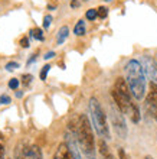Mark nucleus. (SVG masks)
I'll return each mask as SVG.
<instances>
[{"mask_svg": "<svg viewBox=\"0 0 157 159\" xmlns=\"http://www.w3.org/2000/svg\"><path fill=\"white\" fill-rule=\"evenodd\" d=\"M112 100H114V104L118 107V109L123 111V113H128L130 111V106H131V98L125 97L124 94H121L120 91H117L116 88H112L111 91Z\"/></svg>", "mask_w": 157, "mask_h": 159, "instance_id": "8", "label": "nucleus"}, {"mask_svg": "<svg viewBox=\"0 0 157 159\" xmlns=\"http://www.w3.org/2000/svg\"><path fill=\"white\" fill-rule=\"evenodd\" d=\"M118 156H120V159H130V156L125 153V151L123 149V148H120V149H118Z\"/></svg>", "mask_w": 157, "mask_h": 159, "instance_id": "24", "label": "nucleus"}, {"mask_svg": "<svg viewBox=\"0 0 157 159\" xmlns=\"http://www.w3.org/2000/svg\"><path fill=\"white\" fill-rule=\"evenodd\" d=\"M69 130H72L76 136L79 149L82 152L84 159H95V140L92 133V126L85 114L76 116L69 121Z\"/></svg>", "mask_w": 157, "mask_h": 159, "instance_id": "1", "label": "nucleus"}, {"mask_svg": "<svg viewBox=\"0 0 157 159\" xmlns=\"http://www.w3.org/2000/svg\"><path fill=\"white\" fill-rule=\"evenodd\" d=\"M65 143H66V146H68V149H69L72 158L74 159H84L82 152L79 149L78 140H76V136H75V133L69 129H68V132H66V134H65Z\"/></svg>", "mask_w": 157, "mask_h": 159, "instance_id": "7", "label": "nucleus"}, {"mask_svg": "<svg viewBox=\"0 0 157 159\" xmlns=\"http://www.w3.org/2000/svg\"><path fill=\"white\" fill-rule=\"evenodd\" d=\"M114 88H116L117 91H120L121 94H124L125 97H128V98H131V90H130V87H128L127 80H124L123 77H118V78L116 80Z\"/></svg>", "mask_w": 157, "mask_h": 159, "instance_id": "9", "label": "nucleus"}, {"mask_svg": "<svg viewBox=\"0 0 157 159\" xmlns=\"http://www.w3.org/2000/svg\"><path fill=\"white\" fill-rule=\"evenodd\" d=\"M85 32H87L85 22H84V20H78V22H76V25H75V28H74V34L76 35V36H82V35H85Z\"/></svg>", "mask_w": 157, "mask_h": 159, "instance_id": "15", "label": "nucleus"}, {"mask_svg": "<svg viewBox=\"0 0 157 159\" xmlns=\"http://www.w3.org/2000/svg\"><path fill=\"white\" fill-rule=\"evenodd\" d=\"M50 23H52V16H50V15H46V16L43 17V28L48 29L50 26Z\"/></svg>", "mask_w": 157, "mask_h": 159, "instance_id": "19", "label": "nucleus"}, {"mask_svg": "<svg viewBox=\"0 0 157 159\" xmlns=\"http://www.w3.org/2000/svg\"><path fill=\"white\" fill-rule=\"evenodd\" d=\"M78 6H79L78 0H72V2H71V7H78Z\"/></svg>", "mask_w": 157, "mask_h": 159, "instance_id": "29", "label": "nucleus"}, {"mask_svg": "<svg viewBox=\"0 0 157 159\" xmlns=\"http://www.w3.org/2000/svg\"><path fill=\"white\" fill-rule=\"evenodd\" d=\"M144 159H153V158H151V156H146Z\"/></svg>", "mask_w": 157, "mask_h": 159, "instance_id": "31", "label": "nucleus"}, {"mask_svg": "<svg viewBox=\"0 0 157 159\" xmlns=\"http://www.w3.org/2000/svg\"><path fill=\"white\" fill-rule=\"evenodd\" d=\"M125 74H127V83L131 90V94L136 100H141L146 93V74L141 67L140 61L131 59L125 65Z\"/></svg>", "mask_w": 157, "mask_h": 159, "instance_id": "2", "label": "nucleus"}, {"mask_svg": "<svg viewBox=\"0 0 157 159\" xmlns=\"http://www.w3.org/2000/svg\"><path fill=\"white\" fill-rule=\"evenodd\" d=\"M54 159H74L72 155H71L69 149H68V146H66V143H61L59 145L54 155Z\"/></svg>", "mask_w": 157, "mask_h": 159, "instance_id": "10", "label": "nucleus"}, {"mask_svg": "<svg viewBox=\"0 0 157 159\" xmlns=\"http://www.w3.org/2000/svg\"><path fill=\"white\" fill-rule=\"evenodd\" d=\"M128 114H130V117H131V121H133V123H138V121H140V119H141L140 110H138V106H137L136 103H131Z\"/></svg>", "mask_w": 157, "mask_h": 159, "instance_id": "13", "label": "nucleus"}, {"mask_svg": "<svg viewBox=\"0 0 157 159\" xmlns=\"http://www.w3.org/2000/svg\"><path fill=\"white\" fill-rule=\"evenodd\" d=\"M4 155V145H3V140L0 139V159H3Z\"/></svg>", "mask_w": 157, "mask_h": 159, "instance_id": "27", "label": "nucleus"}, {"mask_svg": "<svg viewBox=\"0 0 157 159\" xmlns=\"http://www.w3.org/2000/svg\"><path fill=\"white\" fill-rule=\"evenodd\" d=\"M68 35H69V29H68V26H62L58 32V38H56V43L58 45H62L63 42L66 41L68 38Z\"/></svg>", "mask_w": 157, "mask_h": 159, "instance_id": "14", "label": "nucleus"}, {"mask_svg": "<svg viewBox=\"0 0 157 159\" xmlns=\"http://www.w3.org/2000/svg\"><path fill=\"white\" fill-rule=\"evenodd\" d=\"M20 46H22V48H29V39H28V38H22L20 39Z\"/></svg>", "mask_w": 157, "mask_h": 159, "instance_id": "26", "label": "nucleus"}, {"mask_svg": "<svg viewBox=\"0 0 157 159\" xmlns=\"http://www.w3.org/2000/svg\"><path fill=\"white\" fill-rule=\"evenodd\" d=\"M10 97L9 96H2L0 97V104H9V103H10Z\"/></svg>", "mask_w": 157, "mask_h": 159, "instance_id": "25", "label": "nucleus"}, {"mask_svg": "<svg viewBox=\"0 0 157 159\" xmlns=\"http://www.w3.org/2000/svg\"><path fill=\"white\" fill-rule=\"evenodd\" d=\"M105 2H111V0H105Z\"/></svg>", "mask_w": 157, "mask_h": 159, "instance_id": "32", "label": "nucleus"}, {"mask_svg": "<svg viewBox=\"0 0 157 159\" xmlns=\"http://www.w3.org/2000/svg\"><path fill=\"white\" fill-rule=\"evenodd\" d=\"M140 64L144 70V74L149 77L150 83L157 84V64L154 62V59L149 55H144V57H141Z\"/></svg>", "mask_w": 157, "mask_h": 159, "instance_id": "5", "label": "nucleus"}, {"mask_svg": "<svg viewBox=\"0 0 157 159\" xmlns=\"http://www.w3.org/2000/svg\"><path fill=\"white\" fill-rule=\"evenodd\" d=\"M30 34H32V36L36 39V41H41L42 42L43 39H45V36H43V32H42L41 29H37V28H36V29H32V30H30Z\"/></svg>", "mask_w": 157, "mask_h": 159, "instance_id": "16", "label": "nucleus"}, {"mask_svg": "<svg viewBox=\"0 0 157 159\" xmlns=\"http://www.w3.org/2000/svg\"><path fill=\"white\" fill-rule=\"evenodd\" d=\"M49 70H50V65H45V67L42 68V71H41V80H46V75H48Z\"/></svg>", "mask_w": 157, "mask_h": 159, "instance_id": "21", "label": "nucleus"}, {"mask_svg": "<svg viewBox=\"0 0 157 159\" xmlns=\"http://www.w3.org/2000/svg\"><path fill=\"white\" fill-rule=\"evenodd\" d=\"M97 12H98V17H99V19H105V17L108 16V9L104 7V6H101V7L97 9Z\"/></svg>", "mask_w": 157, "mask_h": 159, "instance_id": "18", "label": "nucleus"}, {"mask_svg": "<svg viewBox=\"0 0 157 159\" xmlns=\"http://www.w3.org/2000/svg\"><path fill=\"white\" fill-rule=\"evenodd\" d=\"M98 149H99V153L102 155L104 159H112L111 151H110V148H108V145L105 143L104 139H101V140L98 142Z\"/></svg>", "mask_w": 157, "mask_h": 159, "instance_id": "12", "label": "nucleus"}, {"mask_svg": "<svg viewBox=\"0 0 157 159\" xmlns=\"http://www.w3.org/2000/svg\"><path fill=\"white\" fill-rule=\"evenodd\" d=\"M32 78H33V77L30 75V74H26V75L22 77V80H23V81H22V83H23V85H25V87H28V85L32 83Z\"/></svg>", "mask_w": 157, "mask_h": 159, "instance_id": "20", "label": "nucleus"}, {"mask_svg": "<svg viewBox=\"0 0 157 159\" xmlns=\"http://www.w3.org/2000/svg\"><path fill=\"white\" fill-rule=\"evenodd\" d=\"M85 16H87L88 20H95V19L98 17V12H97V9H89Z\"/></svg>", "mask_w": 157, "mask_h": 159, "instance_id": "17", "label": "nucleus"}, {"mask_svg": "<svg viewBox=\"0 0 157 159\" xmlns=\"http://www.w3.org/2000/svg\"><path fill=\"white\" fill-rule=\"evenodd\" d=\"M16 68H19V64L17 62H9L7 65H6V70H7V71H13V70H16Z\"/></svg>", "mask_w": 157, "mask_h": 159, "instance_id": "23", "label": "nucleus"}, {"mask_svg": "<svg viewBox=\"0 0 157 159\" xmlns=\"http://www.w3.org/2000/svg\"><path fill=\"white\" fill-rule=\"evenodd\" d=\"M89 114H91L92 126H94L95 132L98 133L99 138H102L104 140L111 139L105 111L102 110V107H101V104H99V101L97 100L95 97H91V98H89Z\"/></svg>", "mask_w": 157, "mask_h": 159, "instance_id": "3", "label": "nucleus"}, {"mask_svg": "<svg viewBox=\"0 0 157 159\" xmlns=\"http://www.w3.org/2000/svg\"><path fill=\"white\" fill-rule=\"evenodd\" d=\"M146 109L157 121V84L150 83V91L146 97Z\"/></svg>", "mask_w": 157, "mask_h": 159, "instance_id": "6", "label": "nucleus"}, {"mask_svg": "<svg viewBox=\"0 0 157 159\" xmlns=\"http://www.w3.org/2000/svg\"><path fill=\"white\" fill-rule=\"evenodd\" d=\"M54 57H55V52H54V51H50V52H48V54H46V55H45V57H43V58H45V59H46V61H48V59H50V58H54Z\"/></svg>", "mask_w": 157, "mask_h": 159, "instance_id": "28", "label": "nucleus"}, {"mask_svg": "<svg viewBox=\"0 0 157 159\" xmlns=\"http://www.w3.org/2000/svg\"><path fill=\"white\" fill-rule=\"evenodd\" d=\"M22 159H42V151L39 146H30L26 149Z\"/></svg>", "mask_w": 157, "mask_h": 159, "instance_id": "11", "label": "nucleus"}, {"mask_svg": "<svg viewBox=\"0 0 157 159\" xmlns=\"http://www.w3.org/2000/svg\"><path fill=\"white\" fill-rule=\"evenodd\" d=\"M17 87H19V80L12 78L10 81H9V88H12V90H16Z\"/></svg>", "mask_w": 157, "mask_h": 159, "instance_id": "22", "label": "nucleus"}, {"mask_svg": "<svg viewBox=\"0 0 157 159\" xmlns=\"http://www.w3.org/2000/svg\"><path fill=\"white\" fill-rule=\"evenodd\" d=\"M110 117H111V123H112V127L116 130V133L118 138L121 139H125L127 138V125H125V120H124V116H123V111H121L116 104L111 106L110 109Z\"/></svg>", "mask_w": 157, "mask_h": 159, "instance_id": "4", "label": "nucleus"}, {"mask_svg": "<svg viewBox=\"0 0 157 159\" xmlns=\"http://www.w3.org/2000/svg\"><path fill=\"white\" fill-rule=\"evenodd\" d=\"M35 57H36V55H32V58H30V59H29V64H32V62H33V61H35Z\"/></svg>", "mask_w": 157, "mask_h": 159, "instance_id": "30", "label": "nucleus"}]
</instances>
